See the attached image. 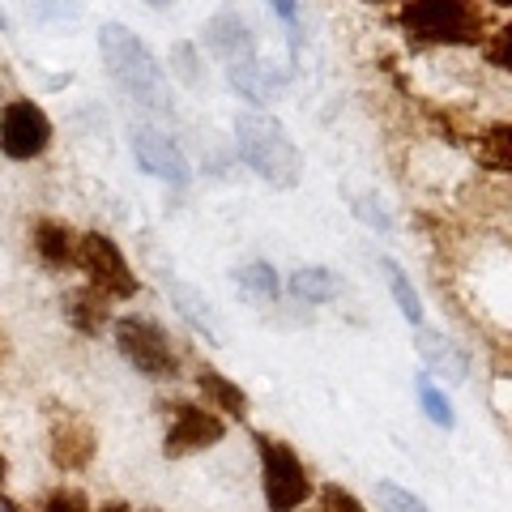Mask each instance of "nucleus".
Masks as SVG:
<instances>
[{
    "label": "nucleus",
    "mask_w": 512,
    "mask_h": 512,
    "mask_svg": "<svg viewBox=\"0 0 512 512\" xmlns=\"http://www.w3.org/2000/svg\"><path fill=\"white\" fill-rule=\"evenodd\" d=\"M128 137H133V154H137L141 171H150L154 180L175 184V188H184V184L192 180L184 150L175 146V141L163 133V128H154V124H133V133H128Z\"/></svg>",
    "instance_id": "10"
},
{
    "label": "nucleus",
    "mask_w": 512,
    "mask_h": 512,
    "mask_svg": "<svg viewBox=\"0 0 512 512\" xmlns=\"http://www.w3.org/2000/svg\"><path fill=\"white\" fill-rule=\"evenodd\" d=\"M355 214L367 222V227H380V231H389V218H384V210H380V201H376V197H359Z\"/></svg>",
    "instance_id": "28"
},
{
    "label": "nucleus",
    "mask_w": 512,
    "mask_h": 512,
    "mask_svg": "<svg viewBox=\"0 0 512 512\" xmlns=\"http://www.w3.org/2000/svg\"><path fill=\"white\" fill-rule=\"evenodd\" d=\"M376 500H380L384 512H431L419 500V495L406 491V487H397V483H389V478H380V483H376Z\"/></svg>",
    "instance_id": "23"
},
{
    "label": "nucleus",
    "mask_w": 512,
    "mask_h": 512,
    "mask_svg": "<svg viewBox=\"0 0 512 512\" xmlns=\"http://www.w3.org/2000/svg\"><path fill=\"white\" fill-rule=\"evenodd\" d=\"M397 22L414 43L474 47L483 39V18L470 0H406Z\"/></svg>",
    "instance_id": "3"
},
{
    "label": "nucleus",
    "mask_w": 512,
    "mask_h": 512,
    "mask_svg": "<svg viewBox=\"0 0 512 512\" xmlns=\"http://www.w3.org/2000/svg\"><path fill=\"white\" fill-rule=\"evenodd\" d=\"M256 453H261V487L269 512H295L312 495V478L303 470L299 453L274 436H256Z\"/></svg>",
    "instance_id": "4"
},
{
    "label": "nucleus",
    "mask_w": 512,
    "mask_h": 512,
    "mask_svg": "<svg viewBox=\"0 0 512 512\" xmlns=\"http://www.w3.org/2000/svg\"><path fill=\"white\" fill-rule=\"evenodd\" d=\"M171 69L184 86H201V60H197V47L192 43H175L171 47Z\"/></svg>",
    "instance_id": "24"
},
{
    "label": "nucleus",
    "mask_w": 512,
    "mask_h": 512,
    "mask_svg": "<svg viewBox=\"0 0 512 512\" xmlns=\"http://www.w3.org/2000/svg\"><path fill=\"white\" fill-rule=\"evenodd\" d=\"M414 389H419V402H423V410H427V419L431 423H436V427H453L457 423V414H453V406H448V397L436 389V384H431L427 376H419V380H414Z\"/></svg>",
    "instance_id": "22"
},
{
    "label": "nucleus",
    "mask_w": 512,
    "mask_h": 512,
    "mask_svg": "<svg viewBox=\"0 0 512 512\" xmlns=\"http://www.w3.org/2000/svg\"><path fill=\"white\" fill-rule=\"evenodd\" d=\"M367 5H384V0H367Z\"/></svg>",
    "instance_id": "35"
},
{
    "label": "nucleus",
    "mask_w": 512,
    "mask_h": 512,
    "mask_svg": "<svg viewBox=\"0 0 512 512\" xmlns=\"http://www.w3.org/2000/svg\"><path fill=\"white\" fill-rule=\"evenodd\" d=\"M52 146V120L35 99H13L0 111V154L13 163H30Z\"/></svg>",
    "instance_id": "8"
},
{
    "label": "nucleus",
    "mask_w": 512,
    "mask_h": 512,
    "mask_svg": "<svg viewBox=\"0 0 512 512\" xmlns=\"http://www.w3.org/2000/svg\"><path fill=\"white\" fill-rule=\"evenodd\" d=\"M77 269H82L94 291L107 295V299H133L137 295V274L128 269L116 239L103 235V231L77 235Z\"/></svg>",
    "instance_id": "6"
},
{
    "label": "nucleus",
    "mask_w": 512,
    "mask_h": 512,
    "mask_svg": "<svg viewBox=\"0 0 512 512\" xmlns=\"http://www.w3.org/2000/svg\"><path fill=\"white\" fill-rule=\"evenodd\" d=\"M474 158H478V163H483L487 171L512 175V124H491L487 133L474 141Z\"/></svg>",
    "instance_id": "17"
},
{
    "label": "nucleus",
    "mask_w": 512,
    "mask_h": 512,
    "mask_svg": "<svg viewBox=\"0 0 512 512\" xmlns=\"http://www.w3.org/2000/svg\"><path fill=\"white\" fill-rule=\"evenodd\" d=\"M99 512H128V504H120V500H111V504H103Z\"/></svg>",
    "instance_id": "31"
},
{
    "label": "nucleus",
    "mask_w": 512,
    "mask_h": 512,
    "mask_svg": "<svg viewBox=\"0 0 512 512\" xmlns=\"http://www.w3.org/2000/svg\"><path fill=\"white\" fill-rule=\"evenodd\" d=\"M380 269H384V282H389V291L397 299V308H402V316L410 320V325H423V299L410 286V274L397 261H389V256H380Z\"/></svg>",
    "instance_id": "18"
},
{
    "label": "nucleus",
    "mask_w": 512,
    "mask_h": 512,
    "mask_svg": "<svg viewBox=\"0 0 512 512\" xmlns=\"http://www.w3.org/2000/svg\"><path fill=\"white\" fill-rule=\"evenodd\" d=\"M116 346L120 355L150 380H175L180 376V355L163 329L150 316H120L116 320Z\"/></svg>",
    "instance_id": "5"
},
{
    "label": "nucleus",
    "mask_w": 512,
    "mask_h": 512,
    "mask_svg": "<svg viewBox=\"0 0 512 512\" xmlns=\"http://www.w3.org/2000/svg\"><path fill=\"white\" fill-rule=\"evenodd\" d=\"M231 86L244 94L248 103H265L269 94H274V77H269V69L261 60H248V64H235V69H227Z\"/></svg>",
    "instance_id": "20"
},
{
    "label": "nucleus",
    "mask_w": 512,
    "mask_h": 512,
    "mask_svg": "<svg viewBox=\"0 0 512 512\" xmlns=\"http://www.w3.org/2000/svg\"><path fill=\"white\" fill-rule=\"evenodd\" d=\"M43 512H90V500L77 487H56V491H47Z\"/></svg>",
    "instance_id": "25"
},
{
    "label": "nucleus",
    "mask_w": 512,
    "mask_h": 512,
    "mask_svg": "<svg viewBox=\"0 0 512 512\" xmlns=\"http://www.w3.org/2000/svg\"><path fill=\"white\" fill-rule=\"evenodd\" d=\"M99 52H103L111 82H116L128 99H133L137 107L154 111V116H167L171 111V82H167L163 64L154 60V52L133 35V30H128L124 22H103Z\"/></svg>",
    "instance_id": "1"
},
{
    "label": "nucleus",
    "mask_w": 512,
    "mask_h": 512,
    "mask_svg": "<svg viewBox=\"0 0 512 512\" xmlns=\"http://www.w3.org/2000/svg\"><path fill=\"white\" fill-rule=\"evenodd\" d=\"M94 453H99V436L77 410H56L47 419V457L60 474H82Z\"/></svg>",
    "instance_id": "9"
},
{
    "label": "nucleus",
    "mask_w": 512,
    "mask_h": 512,
    "mask_svg": "<svg viewBox=\"0 0 512 512\" xmlns=\"http://www.w3.org/2000/svg\"><path fill=\"white\" fill-rule=\"evenodd\" d=\"M291 295L299 303H329L342 295V278L325 265H308V269H299V274H291Z\"/></svg>",
    "instance_id": "16"
},
{
    "label": "nucleus",
    "mask_w": 512,
    "mask_h": 512,
    "mask_svg": "<svg viewBox=\"0 0 512 512\" xmlns=\"http://www.w3.org/2000/svg\"><path fill=\"white\" fill-rule=\"evenodd\" d=\"M235 150L239 158L274 188H295L303 180V154L286 124L265 116V111H244L235 116Z\"/></svg>",
    "instance_id": "2"
},
{
    "label": "nucleus",
    "mask_w": 512,
    "mask_h": 512,
    "mask_svg": "<svg viewBox=\"0 0 512 512\" xmlns=\"http://www.w3.org/2000/svg\"><path fill=\"white\" fill-rule=\"evenodd\" d=\"M269 5H274V13H278V18L282 22H299V0H269Z\"/></svg>",
    "instance_id": "29"
},
{
    "label": "nucleus",
    "mask_w": 512,
    "mask_h": 512,
    "mask_svg": "<svg viewBox=\"0 0 512 512\" xmlns=\"http://www.w3.org/2000/svg\"><path fill=\"white\" fill-rule=\"evenodd\" d=\"M235 282H239V291L252 295L256 303L278 299V274H274V265H265V261H252L244 269H235Z\"/></svg>",
    "instance_id": "21"
},
{
    "label": "nucleus",
    "mask_w": 512,
    "mask_h": 512,
    "mask_svg": "<svg viewBox=\"0 0 512 512\" xmlns=\"http://www.w3.org/2000/svg\"><path fill=\"white\" fill-rule=\"evenodd\" d=\"M491 5H504V9H508V5H512V0H491Z\"/></svg>",
    "instance_id": "33"
},
{
    "label": "nucleus",
    "mask_w": 512,
    "mask_h": 512,
    "mask_svg": "<svg viewBox=\"0 0 512 512\" xmlns=\"http://www.w3.org/2000/svg\"><path fill=\"white\" fill-rule=\"evenodd\" d=\"M0 512H26L18 500H9V495H0Z\"/></svg>",
    "instance_id": "30"
},
{
    "label": "nucleus",
    "mask_w": 512,
    "mask_h": 512,
    "mask_svg": "<svg viewBox=\"0 0 512 512\" xmlns=\"http://www.w3.org/2000/svg\"><path fill=\"white\" fill-rule=\"evenodd\" d=\"M419 355L427 359L431 372L448 376L453 384H461V380H466V372H470V359L461 355V346L453 338H440V333H427V329L419 333Z\"/></svg>",
    "instance_id": "13"
},
{
    "label": "nucleus",
    "mask_w": 512,
    "mask_h": 512,
    "mask_svg": "<svg viewBox=\"0 0 512 512\" xmlns=\"http://www.w3.org/2000/svg\"><path fill=\"white\" fill-rule=\"evenodd\" d=\"M141 512H163V508H141Z\"/></svg>",
    "instance_id": "34"
},
{
    "label": "nucleus",
    "mask_w": 512,
    "mask_h": 512,
    "mask_svg": "<svg viewBox=\"0 0 512 512\" xmlns=\"http://www.w3.org/2000/svg\"><path fill=\"white\" fill-rule=\"evenodd\" d=\"M30 244H35V256L47 269L77 265V235L56 218H39L35 227H30Z\"/></svg>",
    "instance_id": "12"
},
{
    "label": "nucleus",
    "mask_w": 512,
    "mask_h": 512,
    "mask_svg": "<svg viewBox=\"0 0 512 512\" xmlns=\"http://www.w3.org/2000/svg\"><path fill=\"white\" fill-rule=\"evenodd\" d=\"M167 295H171V303L180 308V316L188 320L197 333H205V342H222V333H218V320H214V312H210V303H205V295H197L192 286H184V282H175V278H167Z\"/></svg>",
    "instance_id": "14"
},
{
    "label": "nucleus",
    "mask_w": 512,
    "mask_h": 512,
    "mask_svg": "<svg viewBox=\"0 0 512 512\" xmlns=\"http://www.w3.org/2000/svg\"><path fill=\"white\" fill-rule=\"evenodd\" d=\"M69 320H73V329H82V333H103V325H107V295H99L94 286H86L82 295H73L69 299Z\"/></svg>",
    "instance_id": "19"
},
{
    "label": "nucleus",
    "mask_w": 512,
    "mask_h": 512,
    "mask_svg": "<svg viewBox=\"0 0 512 512\" xmlns=\"http://www.w3.org/2000/svg\"><path fill=\"white\" fill-rule=\"evenodd\" d=\"M205 47L227 64V69H235V64H248V60H256V39H252V30H248V22L239 18L235 9H227V13H218V18L205 26Z\"/></svg>",
    "instance_id": "11"
},
{
    "label": "nucleus",
    "mask_w": 512,
    "mask_h": 512,
    "mask_svg": "<svg viewBox=\"0 0 512 512\" xmlns=\"http://www.w3.org/2000/svg\"><path fill=\"white\" fill-rule=\"evenodd\" d=\"M5 474H9V461H5V457H0V483H5Z\"/></svg>",
    "instance_id": "32"
},
{
    "label": "nucleus",
    "mask_w": 512,
    "mask_h": 512,
    "mask_svg": "<svg viewBox=\"0 0 512 512\" xmlns=\"http://www.w3.org/2000/svg\"><path fill=\"white\" fill-rule=\"evenodd\" d=\"M163 410H167V436H163V457L167 461L205 453V448L222 444V436H227V423L205 406L175 402V406H163Z\"/></svg>",
    "instance_id": "7"
},
{
    "label": "nucleus",
    "mask_w": 512,
    "mask_h": 512,
    "mask_svg": "<svg viewBox=\"0 0 512 512\" xmlns=\"http://www.w3.org/2000/svg\"><path fill=\"white\" fill-rule=\"evenodd\" d=\"M197 389L205 393V402H210L214 410L231 414V419H244V414H248V393L239 389V384H231L227 376L218 372V367H201V372H197Z\"/></svg>",
    "instance_id": "15"
},
{
    "label": "nucleus",
    "mask_w": 512,
    "mask_h": 512,
    "mask_svg": "<svg viewBox=\"0 0 512 512\" xmlns=\"http://www.w3.org/2000/svg\"><path fill=\"white\" fill-rule=\"evenodd\" d=\"M320 508H325V512H367V508L359 504V495H350V491L338 487V483L320 487Z\"/></svg>",
    "instance_id": "27"
},
{
    "label": "nucleus",
    "mask_w": 512,
    "mask_h": 512,
    "mask_svg": "<svg viewBox=\"0 0 512 512\" xmlns=\"http://www.w3.org/2000/svg\"><path fill=\"white\" fill-rule=\"evenodd\" d=\"M483 52H487V60L495 64V69L512 73V22L495 30V35L487 39V47H483Z\"/></svg>",
    "instance_id": "26"
}]
</instances>
